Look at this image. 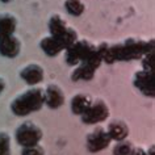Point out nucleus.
Returning <instances> with one entry per match:
<instances>
[{
  "instance_id": "20",
  "label": "nucleus",
  "mask_w": 155,
  "mask_h": 155,
  "mask_svg": "<svg viewBox=\"0 0 155 155\" xmlns=\"http://www.w3.org/2000/svg\"><path fill=\"white\" fill-rule=\"evenodd\" d=\"M141 59H142V66H143V70H150V71H153L154 50H150V51H147L146 54H143Z\"/></svg>"
},
{
  "instance_id": "10",
  "label": "nucleus",
  "mask_w": 155,
  "mask_h": 155,
  "mask_svg": "<svg viewBox=\"0 0 155 155\" xmlns=\"http://www.w3.org/2000/svg\"><path fill=\"white\" fill-rule=\"evenodd\" d=\"M20 76L29 86H36V84L42 82V79H44V68L40 64H36V63L28 64L20 71Z\"/></svg>"
},
{
  "instance_id": "6",
  "label": "nucleus",
  "mask_w": 155,
  "mask_h": 155,
  "mask_svg": "<svg viewBox=\"0 0 155 155\" xmlns=\"http://www.w3.org/2000/svg\"><path fill=\"white\" fill-rule=\"evenodd\" d=\"M109 116V108L104 100L101 99H94L90 104V107L84 110V113L82 114V121L84 124H90V125H94V124L97 122H103L105 121Z\"/></svg>"
},
{
  "instance_id": "8",
  "label": "nucleus",
  "mask_w": 155,
  "mask_h": 155,
  "mask_svg": "<svg viewBox=\"0 0 155 155\" xmlns=\"http://www.w3.org/2000/svg\"><path fill=\"white\" fill-rule=\"evenodd\" d=\"M134 87L139 90L143 95L154 97L155 95V84H154V76L153 71L150 70H141V71L135 72L133 78Z\"/></svg>"
},
{
  "instance_id": "21",
  "label": "nucleus",
  "mask_w": 155,
  "mask_h": 155,
  "mask_svg": "<svg viewBox=\"0 0 155 155\" xmlns=\"http://www.w3.org/2000/svg\"><path fill=\"white\" fill-rule=\"evenodd\" d=\"M44 149L38 145H34V146H28V147H24L21 155H44Z\"/></svg>"
},
{
  "instance_id": "3",
  "label": "nucleus",
  "mask_w": 155,
  "mask_h": 155,
  "mask_svg": "<svg viewBox=\"0 0 155 155\" xmlns=\"http://www.w3.org/2000/svg\"><path fill=\"white\" fill-rule=\"evenodd\" d=\"M96 46L92 45L90 41H76L75 44H72L70 48L66 49V62L70 66H76L87 61L94 54Z\"/></svg>"
},
{
  "instance_id": "7",
  "label": "nucleus",
  "mask_w": 155,
  "mask_h": 155,
  "mask_svg": "<svg viewBox=\"0 0 155 155\" xmlns=\"http://www.w3.org/2000/svg\"><path fill=\"white\" fill-rule=\"evenodd\" d=\"M112 139L109 138L107 130L104 127H96V129L87 135L86 143H87V149L91 153H99L104 149H107L109 146Z\"/></svg>"
},
{
  "instance_id": "16",
  "label": "nucleus",
  "mask_w": 155,
  "mask_h": 155,
  "mask_svg": "<svg viewBox=\"0 0 155 155\" xmlns=\"http://www.w3.org/2000/svg\"><path fill=\"white\" fill-rule=\"evenodd\" d=\"M40 46L49 57H55L57 54H59L62 50H63V48L59 45V42H58L55 38L51 37V36L45 37L44 40L40 42Z\"/></svg>"
},
{
  "instance_id": "2",
  "label": "nucleus",
  "mask_w": 155,
  "mask_h": 155,
  "mask_svg": "<svg viewBox=\"0 0 155 155\" xmlns=\"http://www.w3.org/2000/svg\"><path fill=\"white\" fill-rule=\"evenodd\" d=\"M44 104V90L36 87L18 95L11 104V109L16 116H28L40 110Z\"/></svg>"
},
{
  "instance_id": "9",
  "label": "nucleus",
  "mask_w": 155,
  "mask_h": 155,
  "mask_svg": "<svg viewBox=\"0 0 155 155\" xmlns=\"http://www.w3.org/2000/svg\"><path fill=\"white\" fill-rule=\"evenodd\" d=\"M44 100L45 104L51 109H58L64 103V94L57 84H49L44 90Z\"/></svg>"
},
{
  "instance_id": "13",
  "label": "nucleus",
  "mask_w": 155,
  "mask_h": 155,
  "mask_svg": "<svg viewBox=\"0 0 155 155\" xmlns=\"http://www.w3.org/2000/svg\"><path fill=\"white\" fill-rule=\"evenodd\" d=\"M67 29L68 26L63 18L59 15H53L49 21V30L51 33V37H54L57 41H59L63 37V34L67 32Z\"/></svg>"
},
{
  "instance_id": "24",
  "label": "nucleus",
  "mask_w": 155,
  "mask_h": 155,
  "mask_svg": "<svg viewBox=\"0 0 155 155\" xmlns=\"http://www.w3.org/2000/svg\"><path fill=\"white\" fill-rule=\"evenodd\" d=\"M2 2H4V3H7V2H9V0H2Z\"/></svg>"
},
{
  "instance_id": "17",
  "label": "nucleus",
  "mask_w": 155,
  "mask_h": 155,
  "mask_svg": "<svg viewBox=\"0 0 155 155\" xmlns=\"http://www.w3.org/2000/svg\"><path fill=\"white\" fill-rule=\"evenodd\" d=\"M134 149L135 147L130 141L122 139V141H118L113 147V155H133Z\"/></svg>"
},
{
  "instance_id": "18",
  "label": "nucleus",
  "mask_w": 155,
  "mask_h": 155,
  "mask_svg": "<svg viewBox=\"0 0 155 155\" xmlns=\"http://www.w3.org/2000/svg\"><path fill=\"white\" fill-rule=\"evenodd\" d=\"M66 11L72 16H80L84 12V4L82 0H66Z\"/></svg>"
},
{
  "instance_id": "1",
  "label": "nucleus",
  "mask_w": 155,
  "mask_h": 155,
  "mask_svg": "<svg viewBox=\"0 0 155 155\" xmlns=\"http://www.w3.org/2000/svg\"><path fill=\"white\" fill-rule=\"evenodd\" d=\"M97 51L101 55V59L107 63H113L116 61H133L141 59L143 54L150 50H154V41H142L138 38H127L121 44L108 45L100 44Z\"/></svg>"
},
{
  "instance_id": "12",
  "label": "nucleus",
  "mask_w": 155,
  "mask_h": 155,
  "mask_svg": "<svg viewBox=\"0 0 155 155\" xmlns=\"http://www.w3.org/2000/svg\"><path fill=\"white\" fill-rule=\"evenodd\" d=\"M107 133L109 135L110 139H114V141H122L127 137L129 134V127L124 121L121 120H113L108 124L107 127Z\"/></svg>"
},
{
  "instance_id": "14",
  "label": "nucleus",
  "mask_w": 155,
  "mask_h": 155,
  "mask_svg": "<svg viewBox=\"0 0 155 155\" xmlns=\"http://www.w3.org/2000/svg\"><path fill=\"white\" fill-rule=\"evenodd\" d=\"M92 100L94 99H92L90 95H87V94H78V95H75L72 97V100H71V110H72V113L82 116L84 113V110L90 107Z\"/></svg>"
},
{
  "instance_id": "5",
  "label": "nucleus",
  "mask_w": 155,
  "mask_h": 155,
  "mask_svg": "<svg viewBox=\"0 0 155 155\" xmlns=\"http://www.w3.org/2000/svg\"><path fill=\"white\" fill-rule=\"evenodd\" d=\"M41 138H42V131L34 122L26 121L21 124L16 130V141L22 147L38 145Z\"/></svg>"
},
{
  "instance_id": "19",
  "label": "nucleus",
  "mask_w": 155,
  "mask_h": 155,
  "mask_svg": "<svg viewBox=\"0 0 155 155\" xmlns=\"http://www.w3.org/2000/svg\"><path fill=\"white\" fill-rule=\"evenodd\" d=\"M0 155H11V139L4 131L0 133Z\"/></svg>"
},
{
  "instance_id": "23",
  "label": "nucleus",
  "mask_w": 155,
  "mask_h": 155,
  "mask_svg": "<svg viewBox=\"0 0 155 155\" xmlns=\"http://www.w3.org/2000/svg\"><path fill=\"white\" fill-rule=\"evenodd\" d=\"M4 87H5V83H4V80L0 78V94L3 92V90H4Z\"/></svg>"
},
{
  "instance_id": "11",
  "label": "nucleus",
  "mask_w": 155,
  "mask_h": 155,
  "mask_svg": "<svg viewBox=\"0 0 155 155\" xmlns=\"http://www.w3.org/2000/svg\"><path fill=\"white\" fill-rule=\"evenodd\" d=\"M21 44L16 37L13 36H5L0 37V54L7 58H15L20 53Z\"/></svg>"
},
{
  "instance_id": "22",
  "label": "nucleus",
  "mask_w": 155,
  "mask_h": 155,
  "mask_svg": "<svg viewBox=\"0 0 155 155\" xmlns=\"http://www.w3.org/2000/svg\"><path fill=\"white\" fill-rule=\"evenodd\" d=\"M133 155H154V147H151L150 151L142 149V147H139V149H134Z\"/></svg>"
},
{
  "instance_id": "4",
  "label": "nucleus",
  "mask_w": 155,
  "mask_h": 155,
  "mask_svg": "<svg viewBox=\"0 0 155 155\" xmlns=\"http://www.w3.org/2000/svg\"><path fill=\"white\" fill-rule=\"evenodd\" d=\"M101 55L97 51V49L94 51V54L88 58L87 61L79 63V66L74 70L71 74V79L74 82H79V80H91L94 78L96 70L101 64Z\"/></svg>"
},
{
  "instance_id": "15",
  "label": "nucleus",
  "mask_w": 155,
  "mask_h": 155,
  "mask_svg": "<svg viewBox=\"0 0 155 155\" xmlns=\"http://www.w3.org/2000/svg\"><path fill=\"white\" fill-rule=\"evenodd\" d=\"M16 18L9 13L0 15V37L12 36L16 30Z\"/></svg>"
}]
</instances>
